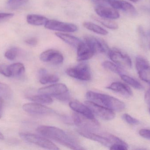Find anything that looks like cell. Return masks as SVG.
<instances>
[{"label":"cell","mask_w":150,"mask_h":150,"mask_svg":"<svg viewBox=\"0 0 150 150\" xmlns=\"http://www.w3.org/2000/svg\"><path fill=\"white\" fill-rule=\"evenodd\" d=\"M37 131L43 136L55 141L71 149H84L74 137L55 127L41 126L37 129Z\"/></svg>","instance_id":"1"},{"label":"cell","mask_w":150,"mask_h":150,"mask_svg":"<svg viewBox=\"0 0 150 150\" xmlns=\"http://www.w3.org/2000/svg\"><path fill=\"white\" fill-rule=\"evenodd\" d=\"M86 96L88 101L112 111L121 112L125 108V104L123 102L109 95L88 91Z\"/></svg>","instance_id":"2"},{"label":"cell","mask_w":150,"mask_h":150,"mask_svg":"<svg viewBox=\"0 0 150 150\" xmlns=\"http://www.w3.org/2000/svg\"><path fill=\"white\" fill-rule=\"evenodd\" d=\"M68 89L64 84L57 83L40 88L38 90L39 94H45L55 97L61 100L68 99Z\"/></svg>","instance_id":"3"},{"label":"cell","mask_w":150,"mask_h":150,"mask_svg":"<svg viewBox=\"0 0 150 150\" xmlns=\"http://www.w3.org/2000/svg\"><path fill=\"white\" fill-rule=\"evenodd\" d=\"M20 136L25 141L44 149L52 150L59 149L53 143L44 137L27 133H20Z\"/></svg>","instance_id":"4"},{"label":"cell","mask_w":150,"mask_h":150,"mask_svg":"<svg viewBox=\"0 0 150 150\" xmlns=\"http://www.w3.org/2000/svg\"><path fill=\"white\" fill-rule=\"evenodd\" d=\"M69 76L81 81H88L91 79V74L87 63H80L74 68H69L66 70Z\"/></svg>","instance_id":"5"},{"label":"cell","mask_w":150,"mask_h":150,"mask_svg":"<svg viewBox=\"0 0 150 150\" xmlns=\"http://www.w3.org/2000/svg\"><path fill=\"white\" fill-rule=\"evenodd\" d=\"M108 55L110 59L120 68H130L132 67L130 57L119 49L115 48L110 49Z\"/></svg>","instance_id":"6"},{"label":"cell","mask_w":150,"mask_h":150,"mask_svg":"<svg viewBox=\"0 0 150 150\" xmlns=\"http://www.w3.org/2000/svg\"><path fill=\"white\" fill-rule=\"evenodd\" d=\"M84 42L96 53H104L108 54L110 49L106 42L102 39L88 35L84 38Z\"/></svg>","instance_id":"7"},{"label":"cell","mask_w":150,"mask_h":150,"mask_svg":"<svg viewBox=\"0 0 150 150\" xmlns=\"http://www.w3.org/2000/svg\"><path fill=\"white\" fill-rule=\"evenodd\" d=\"M78 133L82 136L89 139L98 142L107 147H111L112 143V135L108 134H94L90 132V130L85 129H78Z\"/></svg>","instance_id":"8"},{"label":"cell","mask_w":150,"mask_h":150,"mask_svg":"<svg viewBox=\"0 0 150 150\" xmlns=\"http://www.w3.org/2000/svg\"><path fill=\"white\" fill-rule=\"evenodd\" d=\"M73 120L75 124L81 129L93 130L99 128L100 124L96 119H91L77 113L73 114Z\"/></svg>","instance_id":"9"},{"label":"cell","mask_w":150,"mask_h":150,"mask_svg":"<svg viewBox=\"0 0 150 150\" xmlns=\"http://www.w3.org/2000/svg\"><path fill=\"white\" fill-rule=\"evenodd\" d=\"M135 65L140 78L150 84V63L148 60L142 56H137Z\"/></svg>","instance_id":"10"},{"label":"cell","mask_w":150,"mask_h":150,"mask_svg":"<svg viewBox=\"0 0 150 150\" xmlns=\"http://www.w3.org/2000/svg\"><path fill=\"white\" fill-rule=\"evenodd\" d=\"M85 104L92 112L102 119L111 120L114 119L115 114L112 110L103 107L90 101H86Z\"/></svg>","instance_id":"11"},{"label":"cell","mask_w":150,"mask_h":150,"mask_svg":"<svg viewBox=\"0 0 150 150\" xmlns=\"http://www.w3.org/2000/svg\"><path fill=\"white\" fill-rule=\"evenodd\" d=\"M45 26L46 28L49 30L64 32H74L78 30L76 26L74 24L64 23L54 19H49Z\"/></svg>","instance_id":"12"},{"label":"cell","mask_w":150,"mask_h":150,"mask_svg":"<svg viewBox=\"0 0 150 150\" xmlns=\"http://www.w3.org/2000/svg\"><path fill=\"white\" fill-rule=\"evenodd\" d=\"M40 58L42 61L53 65H59L62 63L64 60L62 54L54 49H48L44 51L40 55Z\"/></svg>","instance_id":"13"},{"label":"cell","mask_w":150,"mask_h":150,"mask_svg":"<svg viewBox=\"0 0 150 150\" xmlns=\"http://www.w3.org/2000/svg\"><path fill=\"white\" fill-rule=\"evenodd\" d=\"M23 108L26 112L36 115H48L54 112L52 109L36 102L24 104Z\"/></svg>","instance_id":"14"},{"label":"cell","mask_w":150,"mask_h":150,"mask_svg":"<svg viewBox=\"0 0 150 150\" xmlns=\"http://www.w3.org/2000/svg\"><path fill=\"white\" fill-rule=\"evenodd\" d=\"M110 5L115 9L121 10L132 16H136L137 11L134 5L123 0H111Z\"/></svg>","instance_id":"15"},{"label":"cell","mask_w":150,"mask_h":150,"mask_svg":"<svg viewBox=\"0 0 150 150\" xmlns=\"http://www.w3.org/2000/svg\"><path fill=\"white\" fill-rule=\"evenodd\" d=\"M95 11L100 17L103 18L116 19L120 16V14L116 9L108 6H97Z\"/></svg>","instance_id":"16"},{"label":"cell","mask_w":150,"mask_h":150,"mask_svg":"<svg viewBox=\"0 0 150 150\" xmlns=\"http://www.w3.org/2000/svg\"><path fill=\"white\" fill-rule=\"evenodd\" d=\"M77 59L79 61L86 60L91 58L95 53L85 42H81L77 48Z\"/></svg>","instance_id":"17"},{"label":"cell","mask_w":150,"mask_h":150,"mask_svg":"<svg viewBox=\"0 0 150 150\" xmlns=\"http://www.w3.org/2000/svg\"><path fill=\"white\" fill-rule=\"evenodd\" d=\"M69 106L72 110L77 113L92 119H95L93 114L86 105H85L77 101H74L69 102Z\"/></svg>","instance_id":"18"},{"label":"cell","mask_w":150,"mask_h":150,"mask_svg":"<svg viewBox=\"0 0 150 150\" xmlns=\"http://www.w3.org/2000/svg\"><path fill=\"white\" fill-rule=\"evenodd\" d=\"M107 88L120 93L126 97H129L133 95V92L130 88L127 85L120 82L112 83Z\"/></svg>","instance_id":"19"},{"label":"cell","mask_w":150,"mask_h":150,"mask_svg":"<svg viewBox=\"0 0 150 150\" xmlns=\"http://www.w3.org/2000/svg\"><path fill=\"white\" fill-rule=\"evenodd\" d=\"M55 34L57 37L62 40L64 42L76 48L82 41L79 38L67 33L57 32Z\"/></svg>","instance_id":"20"},{"label":"cell","mask_w":150,"mask_h":150,"mask_svg":"<svg viewBox=\"0 0 150 150\" xmlns=\"http://www.w3.org/2000/svg\"><path fill=\"white\" fill-rule=\"evenodd\" d=\"M49 19L41 15L29 14L26 17V21L30 24L33 26L45 25Z\"/></svg>","instance_id":"21"},{"label":"cell","mask_w":150,"mask_h":150,"mask_svg":"<svg viewBox=\"0 0 150 150\" xmlns=\"http://www.w3.org/2000/svg\"><path fill=\"white\" fill-rule=\"evenodd\" d=\"M40 82L42 84H46L48 83H54L57 82L59 80L58 76L55 75H50L46 73V70L42 69L40 71Z\"/></svg>","instance_id":"22"},{"label":"cell","mask_w":150,"mask_h":150,"mask_svg":"<svg viewBox=\"0 0 150 150\" xmlns=\"http://www.w3.org/2000/svg\"><path fill=\"white\" fill-rule=\"evenodd\" d=\"M83 26L85 28L90 31H93L98 34L102 35H107L108 32L103 29L101 26L97 25L93 23L90 22H85L83 23Z\"/></svg>","instance_id":"23"},{"label":"cell","mask_w":150,"mask_h":150,"mask_svg":"<svg viewBox=\"0 0 150 150\" xmlns=\"http://www.w3.org/2000/svg\"><path fill=\"white\" fill-rule=\"evenodd\" d=\"M29 100H31L36 103L42 104H51L52 103L53 100L50 96L45 94H40L28 97Z\"/></svg>","instance_id":"24"},{"label":"cell","mask_w":150,"mask_h":150,"mask_svg":"<svg viewBox=\"0 0 150 150\" xmlns=\"http://www.w3.org/2000/svg\"><path fill=\"white\" fill-rule=\"evenodd\" d=\"M10 71L11 76H18L24 72L25 67L23 63H13L9 65Z\"/></svg>","instance_id":"25"},{"label":"cell","mask_w":150,"mask_h":150,"mask_svg":"<svg viewBox=\"0 0 150 150\" xmlns=\"http://www.w3.org/2000/svg\"><path fill=\"white\" fill-rule=\"evenodd\" d=\"M120 77L123 81L135 89L138 90H143L144 87L143 85L134 78L124 74L121 75Z\"/></svg>","instance_id":"26"},{"label":"cell","mask_w":150,"mask_h":150,"mask_svg":"<svg viewBox=\"0 0 150 150\" xmlns=\"http://www.w3.org/2000/svg\"><path fill=\"white\" fill-rule=\"evenodd\" d=\"M103 67L114 73L120 75L123 74V71L122 69L119 67L117 64H115L111 62L105 61L102 63Z\"/></svg>","instance_id":"27"},{"label":"cell","mask_w":150,"mask_h":150,"mask_svg":"<svg viewBox=\"0 0 150 150\" xmlns=\"http://www.w3.org/2000/svg\"><path fill=\"white\" fill-rule=\"evenodd\" d=\"M12 95V90L10 87L5 84L0 82V97L3 99H9Z\"/></svg>","instance_id":"28"},{"label":"cell","mask_w":150,"mask_h":150,"mask_svg":"<svg viewBox=\"0 0 150 150\" xmlns=\"http://www.w3.org/2000/svg\"><path fill=\"white\" fill-rule=\"evenodd\" d=\"M94 19L101 24L105 26L107 28L112 30H115L118 28V25L115 22L112 21V19L108 18H98L94 17Z\"/></svg>","instance_id":"29"},{"label":"cell","mask_w":150,"mask_h":150,"mask_svg":"<svg viewBox=\"0 0 150 150\" xmlns=\"http://www.w3.org/2000/svg\"><path fill=\"white\" fill-rule=\"evenodd\" d=\"M29 1V0H8L7 3V7L9 9H17L27 3Z\"/></svg>","instance_id":"30"},{"label":"cell","mask_w":150,"mask_h":150,"mask_svg":"<svg viewBox=\"0 0 150 150\" xmlns=\"http://www.w3.org/2000/svg\"><path fill=\"white\" fill-rule=\"evenodd\" d=\"M18 50L15 48H11L7 50L4 54V56L8 60H13L16 59L17 55Z\"/></svg>","instance_id":"31"},{"label":"cell","mask_w":150,"mask_h":150,"mask_svg":"<svg viewBox=\"0 0 150 150\" xmlns=\"http://www.w3.org/2000/svg\"><path fill=\"white\" fill-rule=\"evenodd\" d=\"M122 119L128 124L131 125H137L140 124V121L133 118L127 114H124L122 116Z\"/></svg>","instance_id":"32"},{"label":"cell","mask_w":150,"mask_h":150,"mask_svg":"<svg viewBox=\"0 0 150 150\" xmlns=\"http://www.w3.org/2000/svg\"><path fill=\"white\" fill-rule=\"evenodd\" d=\"M0 74L7 77H11L9 65L5 64H0Z\"/></svg>","instance_id":"33"},{"label":"cell","mask_w":150,"mask_h":150,"mask_svg":"<svg viewBox=\"0 0 150 150\" xmlns=\"http://www.w3.org/2000/svg\"><path fill=\"white\" fill-rule=\"evenodd\" d=\"M97 6H110L111 0H92Z\"/></svg>","instance_id":"34"},{"label":"cell","mask_w":150,"mask_h":150,"mask_svg":"<svg viewBox=\"0 0 150 150\" xmlns=\"http://www.w3.org/2000/svg\"><path fill=\"white\" fill-rule=\"evenodd\" d=\"M111 150H127L128 149V145L122 144H115L110 147Z\"/></svg>","instance_id":"35"},{"label":"cell","mask_w":150,"mask_h":150,"mask_svg":"<svg viewBox=\"0 0 150 150\" xmlns=\"http://www.w3.org/2000/svg\"><path fill=\"white\" fill-rule=\"evenodd\" d=\"M139 134L145 139L150 140V130L147 129H142L139 131Z\"/></svg>","instance_id":"36"},{"label":"cell","mask_w":150,"mask_h":150,"mask_svg":"<svg viewBox=\"0 0 150 150\" xmlns=\"http://www.w3.org/2000/svg\"><path fill=\"white\" fill-rule=\"evenodd\" d=\"M25 42L27 45H29L34 46L37 45L38 41V40L36 38H32L26 40Z\"/></svg>","instance_id":"37"},{"label":"cell","mask_w":150,"mask_h":150,"mask_svg":"<svg viewBox=\"0 0 150 150\" xmlns=\"http://www.w3.org/2000/svg\"><path fill=\"white\" fill-rule=\"evenodd\" d=\"M144 100H145L146 104L149 106V111L150 113V88L145 93Z\"/></svg>","instance_id":"38"},{"label":"cell","mask_w":150,"mask_h":150,"mask_svg":"<svg viewBox=\"0 0 150 150\" xmlns=\"http://www.w3.org/2000/svg\"><path fill=\"white\" fill-rule=\"evenodd\" d=\"M13 14L9 13H0V20L12 17Z\"/></svg>","instance_id":"39"},{"label":"cell","mask_w":150,"mask_h":150,"mask_svg":"<svg viewBox=\"0 0 150 150\" xmlns=\"http://www.w3.org/2000/svg\"><path fill=\"white\" fill-rule=\"evenodd\" d=\"M147 42L148 43V47L150 51V31L148 33V38H147Z\"/></svg>","instance_id":"40"},{"label":"cell","mask_w":150,"mask_h":150,"mask_svg":"<svg viewBox=\"0 0 150 150\" xmlns=\"http://www.w3.org/2000/svg\"><path fill=\"white\" fill-rule=\"evenodd\" d=\"M3 99L0 97V111H1L3 105Z\"/></svg>","instance_id":"41"},{"label":"cell","mask_w":150,"mask_h":150,"mask_svg":"<svg viewBox=\"0 0 150 150\" xmlns=\"http://www.w3.org/2000/svg\"><path fill=\"white\" fill-rule=\"evenodd\" d=\"M4 139L3 135L0 132V140H3Z\"/></svg>","instance_id":"42"},{"label":"cell","mask_w":150,"mask_h":150,"mask_svg":"<svg viewBox=\"0 0 150 150\" xmlns=\"http://www.w3.org/2000/svg\"><path fill=\"white\" fill-rule=\"evenodd\" d=\"M129 1L133 2H137L139 0H129Z\"/></svg>","instance_id":"43"},{"label":"cell","mask_w":150,"mask_h":150,"mask_svg":"<svg viewBox=\"0 0 150 150\" xmlns=\"http://www.w3.org/2000/svg\"><path fill=\"white\" fill-rule=\"evenodd\" d=\"M1 116H2L1 112V111H0V119H1Z\"/></svg>","instance_id":"44"}]
</instances>
